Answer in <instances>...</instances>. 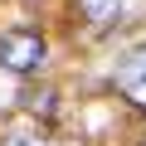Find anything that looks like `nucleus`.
<instances>
[{
    "label": "nucleus",
    "mask_w": 146,
    "mask_h": 146,
    "mask_svg": "<svg viewBox=\"0 0 146 146\" xmlns=\"http://www.w3.org/2000/svg\"><path fill=\"white\" fill-rule=\"evenodd\" d=\"M117 5H122V0H78V10H83L93 25H107V20L117 15Z\"/></svg>",
    "instance_id": "3"
},
{
    "label": "nucleus",
    "mask_w": 146,
    "mask_h": 146,
    "mask_svg": "<svg viewBox=\"0 0 146 146\" xmlns=\"http://www.w3.org/2000/svg\"><path fill=\"white\" fill-rule=\"evenodd\" d=\"M25 107H29V112H44V117H49V112H54V93H49V88H44V93H25Z\"/></svg>",
    "instance_id": "4"
},
{
    "label": "nucleus",
    "mask_w": 146,
    "mask_h": 146,
    "mask_svg": "<svg viewBox=\"0 0 146 146\" xmlns=\"http://www.w3.org/2000/svg\"><path fill=\"white\" fill-rule=\"evenodd\" d=\"M25 5H34V0H25Z\"/></svg>",
    "instance_id": "6"
},
{
    "label": "nucleus",
    "mask_w": 146,
    "mask_h": 146,
    "mask_svg": "<svg viewBox=\"0 0 146 146\" xmlns=\"http://www.w3.org/2000/svg\"><path fill=\"white\" fill-rule=\"evenodd\" d=\"M44 58H49V44L34 29H5V34H0V68L34 73V68H44Z\"/></svg>",
    "instance_id": "1"
},
{
    "label": "nucleus",
    "mask_w": 146,
    "mask_h": 146,
    "mask_svg": "<svg viewBox=\"0 0 146 146\" xmlns=\"http://www.w3.org/2000/svg\"><path fill=\"white\" fill-rule=\"evenodd\" d=\"M117 88H122L131 102L146 107V49H136V54H127V58L117 63Z\"/></svg>",
    "instance_id": "2"
},
{
    "label": "nucleus",
    "mask_w": 146,
    "mask_h": 146,
    "mask_svg": "<svg viewBox=\"0 0 146 146\" xmlns=\"http://www.w3.org/2000/svg\"><path fill=\"white\" fill-rule=\"evenodd\" d=\"M0 146H49V141H44V136H34V131H10Z\"/></svg>",
    "instance_id": "5"
}]
</instances>
